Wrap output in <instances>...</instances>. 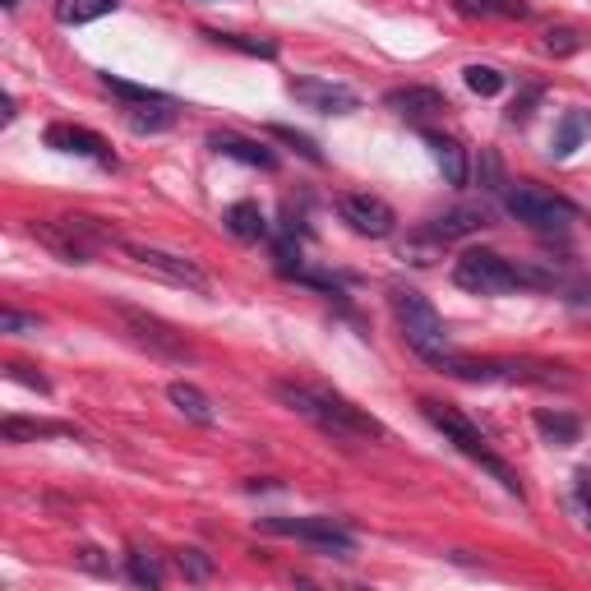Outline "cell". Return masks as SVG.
<instances>
[{"label":"cell","mask_w":591,"mask_h":591,"mask_svg":"<svg viewBox=\"0 0 591 591\" xmlns=\"http://www.w3.org/2000/svg\"><path fill=\"white\" fill-rule=\"evenodd\" d=\"M125 568H130L134 587H148V591L162 587V564H157L148 550H130V555H125Z\"/></svg>","instance_id":"obj_26"},{"label":"cell","mask_w":591,"mask_h":591,"mask_svg":"<svg viewBox=\"0 0 591 591\" xmlns=\"http://www.w3.org/2000/svg\"><path fill=\"white\" fill-rule=\"evenodd\" d=\"M504 208L518 222L536 227V231H564V227H573V222L582 218V213L568 204V199L541 190V185H513V190L504 194Z\"/></svg>","instance_id":"obj_5"},{"label":"cell","mask_w":591,"mask_h":591,"mask_svg":"<svg viewBox=\"0 0 591 591\" xmlns=\"http://www.w3.org/2000/svg\"><path fill=\"white\" fill-rule=\"evenodd\" d=\"M116 314L125 319V328L134 333V342L139 347H148L153 356H162V361H190L194 351H190V342L176 333L171 324H162V319H153V314H144V310H134V305H116Z\"/></svg>","instance_id":"obj_8"},{"label":"cell","mask_w":591,"mask_h":591,"mask_svg":"<svg viewBox=\"0 0 591 591\" xmlns=\"http://www.w3.org/2000/svg\"><path fill=\"white\" fill-rule=\"evenodd\" d=\"M264 531L296 536L319 555H338V559H351V550H356V536L338 518H264Z\"/></svg>","instance_id":"obj_7"},{"label":"cell","mask_w":591,"mask_h":591,"mask_svg":"<svg viewBox=\"0 0 591 591\" xmlns=\"http://www.w3.org/2000/svg\"><path fill=\"white\" fill-rule=\"evenodd\" d=\"M578 296H582V301H591V278H587V282H582V287H578Z\"/></svg>","instance_id":"obj_40"},{"label":"cell","mask_w":591,"mask_h":591,"mask_svg":"<svg viewBox=\"0 0 591 591\" xmlns=\"http://www.w3.org/2000/svg\"><path fill=\"white\" fill-rule=\"evenodd\" d=\"M573 481H578V504H582V518H587V527H591V471H578Z\"/></svg>","instance_id":"obj_36"},{"label":"cell","mask_w":591,"mask_h":591,"mask_svg":"<svg viewBox=\"0 0 591 591\" xmlns=\"http://www.w3.org/2000/svg\"><path fill=\"white\" fill-rule=\"evenodd\" d=\"M388 305H393V319H398V328L407 333L411 351L421 356V361L435 365L439 356H448V333H444V319H439V310L430 301H425L421 291L411 287H388Z\"/></svg>","instance_id":"obj_4"},{"label":"cell","mask_w":591,"mask_h":591,"mask_svg":"<svg viewBox=\"0 0 591 591\" xmlns=\"http://www.w3.org/2000/svg\"><path fill=\"white\" fill-rule=\"evenodd\" d=\"M273 398L282 407H291L296 416L314 421L319 430H328L333 439H384L388 435L370 411H361L356 402L338 398V393H328V388H305V384H291V379H278Z\"/></svg>","instance_id":"obj_1"},{"label":"cell","mask_w":591,"mask_h":591,"mask_svg":"<svg viewBox=\"0 0 591 591\" xmlns=\"http://www.w3.org/2000/svg\"><path fill=\"white\" fill-rule=\"evenodd\" d=\"M0 121H14V97L10 93L0 97Z\"/></svg>","instance_id":"obj_39"},{"label":"cell","mask_w":591,"mask_h":591,"mask_svg":"<svg viewBox=\"0 0 591 591\" xmlns=\"http://www.w3.org/2000/svg\"><path fill=\"white\" fill-rule=\"evenodd\" d=\"M125 121H130V130H139V134H157L176 121V111H171V102H148V107L125 111Z\"/></svg>","instance_id":"obj_23"},{"label":"cell","mask_w":591,"mask_h":591,"mask_svg":"<svg viewBox=\"0 0 591 591\" xmlns=\"http://www.w3.org/2000/svg\"><path fill=\"white\" fill-rule=\"evenodd\" d=\"M338 213L356 236H370V241H384L398 231V213L379 194H338Z\"/></svg>","instance_id":"obj_9"},{"label":"cell","mask_w":591,"mask_h":591,"mask_svg":"<svg viewBox=\"0 0 591 591\" xmlns=\"http://www.w3.org/2000/svg\"><path fill=\"white\" fill-rule=\"evenodd\" d=\"M208 148L222 157H236L245 167H264V171L278 167V153H273V148L254 144V139H241V134H208Z\"/></svg>","instance_id":"obj_14"},{"label":"cell","mask_w":591,"mask_h":591,"mask_svg":"<svg viewBox=\"0 0 591 591\" xmlns=\"http://www.w3.org/2000/svg\"><path fill=\"white\" fill-rule=\"evenodd\" d=\"M485 222H490V213H485L481 204H462V208H453V213H444V218H435L430 222V236H439V241H462V236H471V231H481Z\"/></svg>","instance_id":"obj_15"},{"label":"cell","mask_w":591,"mask_h":591,"mask_svg":"<svg viewBox=\"0 0 591 591\" xmlns=\"http://www.w3.org/2000/svg\"><path fill=\"white\" fill-rule=\"evenodd\" d=\"M425 144L435 153L439 171H444L448 185H467V148L458 139H448V134H425Z\"/></svg>","instance_id":"obj_16"},{"label":"cell","mask_w":591,"mask_h":591,"mask_svg":"<svg viewBox=\"0 0 591 591\" xmlns=\"http://www.w3.org/2000/svg\"><path fill=\"white\" fill-rule=\"evenodd\" d=\"M74 559H79L84 568H93V573H107V559H102V550H93V545H84Z\"/></svg>","instance_id":"obj_37"},{"label":"cell","mask_w":591,"mask_h":591,"mask_svg":"<svg viewBox=\"0 0 591 591\" xmlns=\"http://www.w3.org/2000/svg\"><path fill=\"white\" fill-rule=\"evenodd\" d=\"M545 51H550V56H578L582 33L578 28H550V33H545Z\"/></svg>","instance_id":"obj_31"},{"label":"cell","mask_w":591,"mask_h":591,"mask_svg":"<svg viewBox=\"0 0 591 591\" xmlns=\"http://www.w3.org/2000/svg\"><path fill=\"white\" fill-rule=\"evenodd\" d=\"M536 430H541L545 444L568 448V444H578L582 421L578 416H568V411H536Z\"/></svg>","instance_id":"obj_21"},{"label":"cell","mask_w":591,"mask_h":591,"mask_svg":"<svg viewBox=\"0 0 591 591\" xmlns=\"http://www.w3.org/2000/svg\"><path fill=\"white\" fill-rule=\"evenodd\" d=\"M453 282L476 296H508L522 287H555V273H545L541 264H513L495 250H467L453 264Z\"/></svg>","instance_id":"obj_2"},{"label":"cell","mask_w":591,"mask_h":591,"mask_svg":"<svg viewBox=\"0 0 591 591\" xmlns=\"http://www.w3.org/2000/svg\"><path fill=\"white\" fill-rule=\"evenodd\" d=\"M14 5H19V0H5V10H14Z\"/></svg>","instance_id":"obj_41"},{"label":"cell","mask_w":591,"mask_h":591,"mask_svg":"<svg viewBox=\"0 0 591 591\" xmlns=\"http://www.w3.org/2000/svg\"><path fill=\"white\" fill-rule=\"evenodd\" d=\"M102 88L116 97H125V102H134V107H148V102H167V93H157V88H144V84H130V79H116V74H102Z\"/></svg>","instance_id":"obj_27"},{"label":"cell","mask_w":591,"mask_h":591,"mask_svg":"<svg viewBox=\"0 0 591 591\" xmlns=\"http://www.w3.org/2000/svg\"><path fill=\"white\" fill-rule=\"evenodd\" d=\"M462 79H467V88L476 97H499V93H504V74H499L495 65H467Z\"/></svg>","instance_id":"obj_28"},{"label":"cell","mask_w":591,"mask_h":591,"mask_svg":"<svg viewBox=\"0 0 591 591\" xmlns=\"http://www.w3.org/2000/svg\"><path fill=\"white\" fill-rule=\"evenodd\" d=\"M167 398H171V407L181 411V416H190L194 425H213V421H218V411H213L208 393H204V388H194V384H185V379H176V384L167 388Z\"/></svg>","instance_id":"obj_18"},{"label":"cell","mask_w":591,"mask_h":591,"mask_svg":"<svg viewBox=\"0 0 591 591\" xmlns=\"http://www.w3.org/2000/svg\"><path fill=\"white\" fill-rule=\"evenodd\" d=\"M10 374H14V379H19V384H28V388H37V393H47V379H42V374H33V370H28V365H19V361H14L10 365Z\"/></svg>","instance_id":"obj_35"},{"label":"cell","mask_w":591,"mask_h":591,"mask_svg":"<svg viewBox=\"0 0 591 591\" xmlns=\"http://www.w3.org/2000/svg\"><path fill=\"white\" fill-rule=\"evenodd\" d=\"M33 236L47 245L51 254H61L65 264H88V259H93V245H88L84 236H79V231H74L65 218H56V222H33Z\"/></svg>","instance_id":"obj_13"},{"label":"cell","mask_w":591,"mask_h":591,"mask_svg":"<svg viewBox=\"0 0 591 591\" xmlns=\"http://www.w3.org/2000/svg\"><path fill=\"white\" fill-rule=\"evenodd\" d=\"M485 10H490V14H504V19H527L531 5H527V0H485Z\"/></svg>","instance_id":"obj_33"},{"label":"cell","mask_w":591,"mask_h":591,"mask_svg":"<svg viewBox=\"0 0 591 591\" xmlns=\"http://www.w3.org/2000/svg\"><path fill=\"white\" fill-rule=\"evenodd\" d=\"M204 37H213L218 47L245 51V56H264V61H273V56H278V42H268V37H245V33H204Z\"/></svg>","instance_id":"obj_24"},{"label":"cell","mask_w":591,"mask_h":591,"mask_svg":"<svg viewBox=\"0 0 591 591\" xmlns=\"http://www.w3.org/2000/svg\"><path fill=\"white\" fill-rule=\"evenodd\" d=\"M116 5H121V0H56V19L79 28V24L102 19V14H116Z\"/></svg>","instance_id":"obj_22"},{"label":"cell","mask_w":591,"mask_h":591,"mask_svg":"<svg viewBox=\"0 0 591 591\" xmlns=\"http://www.w3.org/2000/svg\"><path fill=\"white\" fill-rule=\"evenodd\" d=\"M176 568H181L190 582H208V578H213V559H208L204 550H194V545L176 550Z\"/></svg>","instance_id":"obj_30"},{"label":"cell","mask_w":591,"mask_h":591,"mask_svg":"<svg viewBox=\"0 0 591 591\" xmlns=\"http://www.w3.org/2000/svg\"><path fill=\"white\" fill-rule=\"evenodd\" d=\"M587 134H591V111H564L555 125V139H550V157H559V162L573 157Z\"/></svg>","instance_id":"obj_17"},{"label":"cell","mask_w":591,"mask_h":591,"mask_svg":"<svg viewBox=\"0 0 591 591\" xmlns=\"http://www.w3.org/2000/svg\"><path fill=\"white\" fill-rule=\"evenodd\" d=\"M481 181H485V190H499V157L495 153H481Z\"/></svg>","instance_id":"obj_34"},{"label":"cell","mask_w":591,"mask_h":591,"mask_svg":"<svg viewBox=\"0 0 591 591\" xmlns=\"http://www.w3.org/2000/svg\"><path fill=\"white\" fill-rule=\"evenodd\" d=\"M222 222H227V231L236 236V241H264V236H268L264 208L254 204V199H241V204H231Z\"/></svg>","instance_id":"obj_19"},{"label":"cell","mask_w":591,"mask_h":591,"mask_svg":"<svg viewBox=\"0 0 591 591\" xmlns=\"http://www.w3.org/2000/svg\"><path fill=\"white\" fill-rule=\"evenodd\" d=\"M121 250L130 254L134 264L144 268V273H153V278L171 282V287H185V291H199V296H208V273L194 259H185V254H171V250H157V245H144V241H121Z\"/></svg>","instance_id":"obj_6"},{"label":"cell","mask_w":591,"mask_h":591,"mask_svg":"<svg viewBox=\"0 0 591 591\" xmlns=\"http://www.w3.org/2000/svg\"><path fill=\"white\" fill-rule=\"evenodd\" d=\"M0 435L10 439V444H19V439H79V430L74 425H56V421H19V416H5Z\"/></svg>","instance_id":"obj_20"},{"label":"cell","mask_w":591,"mask_h":591,"mask_svg":"<svg viewBox=\"0 0 591 591\" xmlns=\"http://www.w3.org/2000/svg\"><path fill=\"white\" fill-rule=\"evenodd\" d=\"M291 97L305 111H319V116H347V111L361 107V97L347 84H328V79H291Z\"/></svg>","instance_id":"obj_10"},{"label":"cell","mask_w":591,"mask_h":591,"mask_svg":"<svg viewBox=\"0 0 591 591\" xmlns=\"http://www.w3.org/2000/svg\"><path fill=\"white\" fill-rule=\"evenodd\" d=\"M421 416H425L430 425H435L439 435H444L448 444L458 448V453H467L471 462H481V467L490 471V476H495L499 485H504L508 495H518V499H522V485H518V476H513V467H508V462L499 458L495 448L485 444V435L467 421V416H462V411L444 407V402H435V398H421Z\"/></svg>","instance_id":"obj_3"},{"label":"cell","mask_w":591,"mask_h":591,"mask_svg":"<svg viewBox=\"0 0 591 591\" xmlns=\"http://www.w3.org/2000/svg\"><path fill=\"white\" fill-rule=\"evenodd\" d=\"M268 134H273V139H278V144L296 148V153H301V157H305V162H314V167H319V162H324V153H319V144H314L310 134H301V130H291V125H268Z\"/></svg>","instance_id":"obj_29"},{"label":"cell","mask_w":591,"mask_h":591,"mask_svg":"<svg viewBox=\"0 0 591 591\" xmlns=\"http://www.w3.org/2000/svg\"><path fill=\"white\" fill-rule=\"evenodd\" d=\"M453 5H458V14H467V19H490L485 0H453Z\"/></svg>","instance_id":"obj_38"},{"label":"cell","mask_w":591,"mask_h":591,"mask_svg":"<svg viewBox=\"0 0 591 591\" xmlns=\"http://www.w3.org/2000/svg\"><path fill=\"white\" fill-rule=\"evenodd\" d=\"M47 148H56V153H74V157H93V162H102V167H116V153H111V144L102 139V134L84 130V125H47Z\"/></svg>","instance_id":"obj_12"},{"label":"cell","mask_w":591,"mask_h":591,"mask_svg":"<svg viewBox=\"0 0 591 591\" xmlns=\"http://www.w3.org/2000/svg\"><path fill=\"white\" fill-rule=\"evenodd\" d=\"M0 328H5V333H37V319H33V314H19V310H10V305H5V310H0Z\"/></svg>","instance_id":"obj_32"},{"label":"cell","mask_w":591,"mask_h":591,"mask_svg":"<svg viewBox=\"0 0 591 591\" xmlns=\"http://www.w3.org/2000/svg\"><path fill=\"white\" fill-rule=\"evenodd\" d=\"M384 107L398 111L402 121H435V116H444L448 97L439 93V88H425V84H407V88H388L384 93Z\"/></svg>","instance_id":"obj_11"},{"label":"cell","mask_w":591,"mask_h":591,"mask_svg":"<svg viewBox=\"0 0 591 591\" xmlns=\"http://www.w3.org/2000/svg\"><path fill=\"white\" fill-rule=\"evenodd\" d=\"M439 254H444V241H439V236H430V231H416L411 241H402V259H407V264H416V268H430Z\"/></svg>","instance_id":"obj_25"}]
</instances>
